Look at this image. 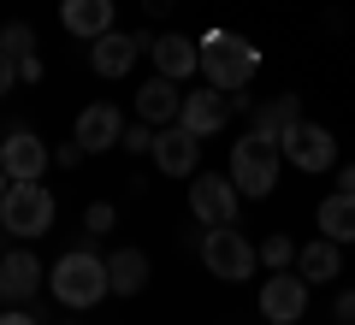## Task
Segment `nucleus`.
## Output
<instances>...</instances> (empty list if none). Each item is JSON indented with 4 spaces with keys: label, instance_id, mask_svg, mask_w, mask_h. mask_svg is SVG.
<instances>
[{
    "label": "nucleus",
    "instance_id": "7",
    "mask_svg": "<svg viewBox=\"0 0 355 325\" xmlns=\"http://www.w3.org/2000/svg\"><path fill=\"white\" fill-rule=\"evenodd\" d=\"M279 154L296 166V172L320 177V172H331V166H338V137H331L326 125H308V118H302V125L279 142Z\"/></svg>",
    "mask_w": 355,
    "mask_h": 325
},
{
    "label": "nucleus",
    "instance_id": "3",
    "mask_svg": "<svg viewBox=\"0 0 355 325\" xmlns=\"http://www.w3.org/2000/svg\"><path fill=\"white\" fill-rule=\"evenodd\" d=\"M53 189H42V177H30V184H18L0 195V231L6 237H48L53 231Z\"/></svg>",
    "mask_w": 355,
    "mask_h": 325
},
{
    "label": "nucleus",
    "instance_id": "16",
    "mask_svg": "<svg viewBox=\"0 0 355 325\" xmlns=\"http://www.w3.org/2000/svg\"><path fill=\"white\" fill-rule=\"evenodd\" d=\"M296 125H302V95H272V100H261L249 113V130L266 137V142H284Z\"/></svg>",
    "mask_w": 355,
    "mask_h": 325
},
{
    "label": "nucleus",
    "instance_id": "9",
    "mask_svg": "<svg viewBox=\"0 0 355 325\" xmlns=\"http://www.w3.org/2000/svg\"><path fill=\"white\" fill-rule=\"evenodd\" d=\"M0 166H6V177L30 184V177H42L53 166V148L36 137V130H6V137H0Z\"/></svg>",
    "mask_w": 355,
    "mask_h": 325
},
{
    "label": "nucleus",
    "instance_id": "13",
    "mask_svg": "<svg viewBox=\"0 0 355 325\" xmlns=\"http://www.w3.org/2000/svg\"><path fill=\"white\" fill-rule=\"evenodd\" d=\"M154 36H125V30H107L95 48H89V65H95V77H125L130 65L148 53Z\"/></svg>",
    "mask_w": 355,
    "mask_h": 325
},
{
    "label": "nucleus",
    "instance_id": "8",
    "mask_svg": "<svg viewBox=\"0 0 355 325\" xmlns=\"http://www.w3.org/2000/svg\"><path fill=\"white\" fill-rule=\"evenodd\" d=\"M308 313V278L302 272H272L261 284V319L272 325H296Z\"/></svg>",
    "mask_w": 355,
    "mask_h": 325
},
{
    "label": "nucleus",
    "instance_id": "26",
    "mask_svg": "<svg viewBox=\"0 0 355 325\" xmlns=\"http://www.w3.org/2000/svg\"><path fill=\"white\" fill-rule=\"evenodd\" d=\"M12 83H24V77H18V60L0 53V95H12Z\"/></svg>",
    "mask_w": 355,
    "mask_h": 325
},
{
    "label": "nucleus",
    "instance_id": "21",
    "mask_svg": "<svg viewBox=\"0 0 355 325\" xmlns=\"http://www.w3.org/2000/svg\"><path fill=\"white\" fill-rule=\"evenodd\" d=\"M320 237H331V243H343L349 249L355 243V195H343V189H331L326 201H320Z\"/></svg>",
    "mask_w": 355,
    "mask_h": 325
},
{
    "label": "nucleus",
    "instance_id": "31",
    "mask_svg": "<svg viewBox=\"0 0 355 325\" xmlns=\"http://www.w3.org/2000/svg\"><path fill=\"white\" fill-rule=\"evenodd\" d=\"M338 189H343V195H355V160L343 166V177H338Z\"/></svg>",
    "mask_w": 355,
    "mask_h": 325
},
{
    "label": "nucleus",
    "instance_id": "15",
    "mask_svg": "<svg viewBox=\"0 0 355 325\" xmlns=\"http://www.w3.org/2000/svg\"><path fill=\"white\" fill-rule=\"evenodd\" d=\"M42 284H48V266L30 249H6V261H0V290H6V301H30Z\"/></svg>",
    "mask_w": 355,
    "mask_h": 325
},
{
    "label": "nucleus",
    "instance_id": "19",
    "mask_svg": "<svg viewBox=\"0 0 355 325\" xmlns=\"http://www.w3.org/2000/svg\"><path fill=\"white\" fill-rule=\"evenodd\" d=\"M296 272H302L308 284H331V278L343 272V243H331V237L302 243V249H296Z\"/></svg>",
    "mask_w": 355,
    "mask_h": 325
},
{
    "label": "nucleus",
    "instance_id": "1",
    "mask_svg": "<svg viewBox=\"0 0 355 325\" xmlns=\"http://www.w3.org/2000/svg\"><path fill=\"white\" fill-rule=\"evenodd\" d=\"M48 290L65 301V308H95V301H107V261L95 254V237H83L77 249H65L60 261L48 266Z\"/></svg>",
    "mask_w": 355,
    "mask_h": 325
},
{
    "label": "nucleus",
    "instance_id": "35",
    "mask_svg": "<svg viewBox=\"0 0 355 325\" xmlns=\"http://www.w3.org/2000/svg\"><path fill=\"white\" fill-rule=\"evenodd\" d=\"M261 325H272V319H261Z\"/></svg>",
    "mask_w": 355,
    "mask_h": 325
},
{
    "label": "nucleus",
    "instance_id": "17",
    "mask_svg": "<svg viewBox=\"0 0 355 325\" xmlns=\"http://www.w3.org/2000/svg\"><path fill=\"white\" fill-rule=\"evenodd\" d=\"M178 113H184V95H178V83L154 71L148 83L137 89V118H142V125H178Z\"/></svg>",
    "mask_w": 355,
    "mask_h": 325
},
{
    "label": "nucleus",
    "instance_id": "27",
    "mask_svg": "<svg viewBox=\"0 0 355 325\" xmlns=\"http://www.w3.org/2000/svg\"><path fill=\"white\" fill-rule=\"evenodd\" d=\"M331 313H338V325H355V290H338V301H331Z\"/></svg>",
    "mask_w": 355,
    "mask_h": 325
},
{
    "label": "nucleus",
    "instance_id": "20",
    "mask_svg": "<svg viewBox=\"0 0 355 325\" xmlns=\"http://www.w3.org/2000/svg\"><path fill=\"white\" fill-rule=\"evenodd\" d=\"M107 284H113V296H142V284H148V254L142 249H113L107 254Z\"/></svg>",
    "mask_w": 355,
    "mask_h": 325
},
{
    "label": "nucleus",
    "instance_id": "14",
    "mask_svg": "<svg viewBox=\"0 0 355 325\" xmlns=\"http://www.w3.org/2000/svg\"><path fill=\"white\" fill-rule=\"evenodd\" d=\"M225 118H231V95L207 83V89H196V95H184V113H178V125L196 130V137H214V130H225Z\"/></svg>",
    "mask_w": 355,
    "mask_h": 325
},
{
    "label": "nucleus",
    "instance_id": "24",
    "mask_svg": "<svg viewBox=\"0 0 355 325\" xmlns=\"http://www.w3.org/2000/svg\"><path fill=\"white\" fill-rule=\"evenodd\" d=\"M113 225H119L113 201H89V213H83V231H89V237H101V231H113Z\"/></svg>",
    "mask_w": 355,
    "mask_h": 325
},
{
    "label": "nucleus",
    "instance_id": "4",
    "mask_svg": "<svg viewBox=\"0 0 355 325\" xmlns=\"http://www.w3.org/2000/svg\"><path fill=\"white\" fill-rule=\"evenodd\" d=\"M279 160H284L279 142L243 130V142H231V184H237L249 201H266L272 189H279Z\"/></svg>",
    "mask_w": 355,
    "mask_h": 325
},
{
    "label": "nucleus",
    "instance_id": "18",
    "mask_svg": "<svg viewBox=\"0 0 355 325\" xmlns=\"http://www.w3.org/2000/svg\"><path fill=\"white\" fill-rule=\"evenodd\" d=\"M60 24L83 42H101L113 30V0H60Z\"/></svg>",
    "mask_w": 355,
    "mask_h": 325
},
{
    "label": "nucleus",
    "instance_id": "5",
    "mask_svg": "<svg viewBox=\"0 0 355 325\" xmlns=\"http://www.w3.org/2000/svg\"><path fill=\"white\" fill-rule=\"evenodd\" d=\"M202 266L219 284H249L254 266H261V249L237 225H214V231H202Z\"/></svg>",
    "mask_w": 355,
    "mask_h": 325
},
{
    "label": "nucleus",
    "instance_id": "10",
    "mask_svg": "<svg viewBox=\"0 0 355 325\" xmlns=\"http://www.w3.org/2000/svg\"><path fill=\"white\" fill-rule=\"evenodd\" d=\"M154 166H160L166 177H196V166H202V137L184 125H160L154 130Z\"/></svg>",
    "mask_w": 355,
    "mask_h": 325
},
{
    "label": "nucleus",
    "instance_id": "33",
    "mask_svg": "<svg viewBox=\"0 0 355 325\" xmlns=\"http://www.w3.org/2000/svg\"><path fill=\"white\" fill-rule=\"evenodd\" d=\"M6 189H12V177H6V166H0V195H6Z\"/></svg>",
    "mask_w": 355,
    "mask_h": 325
},
{
    "label": "nucleus",
    "instance_id": "29",
    "mask_svg": "<svg viewBox=\"0 0 355 325\" xmlns=\"http://www.w3.org/2000/svg\"><path fill=\"white\" fill-rule=\"evenodd\" d=\"M0 325H36V313H24V308H0Z\"/></svg>",
    "mask_w": 355,
    "mask_h": 325
},
{
    "label": "nucleus",
    "instance_id": "6",
    "mask_svg": "<svg viewBox=\"0 0 355 325\" xmlns=\"http://www.w3.org/2000/svg\"><path fill=\"white\" fill-rule=\"evenodd\" d=\"M237 207H243V189L231 184V172H202L190 184V213L196 225H237Z\"/></svg>",
    "mask_w": 355,
    "mask_h": 325
},
{
    "label": "nucleus",
    "instance_id": "30",
    "mask_svg": "<svg viewBox=\"0 0 355 325\" xmlns=\"http://www.w3.org/2000/svg\"><path fill=\"white\" fill-rule=\"evenodd\" d=\"M18 77H24V83H42V60H36V53H30V60H18Z\"/></svg>",
    "mask_w": 355,
    "mask_h": 325
},
{
    "label": "nucleus",
    "instance_id": "32",
    "mask_svg": "<svg viewBox=\"0 0 355 325\" xmlns=\"http://www.w3.org/2000/svg\"><path fill=\"white\" fill-rule=\"evenodd\" d=\"M148 6V18H160V12H172V0H142Z\"/></svg>",
    "mask_w": 355,
    "mask_h": 325
},
{
    "label": "nucleus",
    "instance_id": "2",
    "mask_svg": "<svg viewBox=\"0 0 355 325\" xmlns=\"http://www.w3.org/2000/svg\"><path fill=\"white\" fill-rule=\"evenodd\" d=\"M254 65H261V53H254L243 36H231V30H207V36H202V77L214 89H225V95L249 89Z\"/></svg>",
    "mask_w": 355,
    "mask_h": 325
},
{
    "label": "nucleus",
    "instance_id": "25",
    "mask_svg": "<svg viewBox=\"0 0 355 325\" xmlns=\"http://www.w3.org/2000/svg\"><path fill=\"white\" fill-rule=\"evenodd\" d=\"M125 154H154V125H125Z\"/></svg>",
    "mask_w": 355,
    "mask_h": 325
},
{
    "label": "nucleus",
    "instance_id": "28",
    "mask_svg": "<svg viewBox=\"0 0 355 325\" xmlns=\"http://www.w3.org/2000/svg\"><path fill=\"white\" fill-rule=\"evenodd\" d=\"M53 160H60V172H71V166L83 160V142H77V137H71V142H60V154H53Z\"/></svg>",
    "mask_w": 355,
    "mask_h": 325
},
{
    "label": "nucleus",
    "instance_id": "12",
    "mask_svg": "<svg viewBox=\"0 0 355 325\" xmlns=\"http://www.w3.org/2000/svg\"><path fill=\"white\" fill-rule=\"evenodd\" d=\"M148 60H154V71H160V77L184 83V77L202 71V42H190V36H178V30H166V36L148 42Z\"/></svg>",
    "mask_w": 355,
    "mask_h": 325
},
{
    "label": "nucleus",
    "instance_id": "22",
    "mask_svg": "<svg viewBox=\"0 0 355 325\" xmlns=\"http://www.w3.org/2000/svg\"><path fill=\"white\" fill-rule=\"evenodd\" d=\"M0 53H12V60H30L36 53V30L18 18V24H0Z\"/></svg>",
    "mask_w": 355,
    "mask_h": 325
},
{
    "label": "nucleus",
    "instance_id": "11",
    "mask_svg": "<svg viewBox=\"0 0 355 325\" xmlns=\"http://www.w3.org/2000/svg\"><path fill=\"white\" fill-rule=\"evenodd\" d=\"M77 142H83V154H107L125 142V113H119L113 100H89L83 113H77Z\"/></svg>",
    "mask_w": 355,
    "mask_h": 325
},
{
    "label": "nucleus",
    "instance_id": "23",
    "mask_svg": "<svg viewBox=\"0 0 355 325\" xmlns=\"http://www.w3.org/2000/svg\"><path fill=\"white\" fill-rule=\"evenodd\" d=\"M261 266L291 272V266H296V237H266V243H261Z\"/></svg>",
    "mask_w": 355,
    "mask_h": 325
},
{
    "label": "nucleus",
    "instance_id": "34",
    "mask_svg": "<svg viewBox=\"0 0 355 325\" xmlns=\"http://www.w3.org/2000/svg\"><path fill=\"white\" fill-rule=\"evenodd\" d=\"M0 301H6V290H0Z\"/></svg>",
    "mask_w": 355,
    "mask_h": 325
}]
</instances>
